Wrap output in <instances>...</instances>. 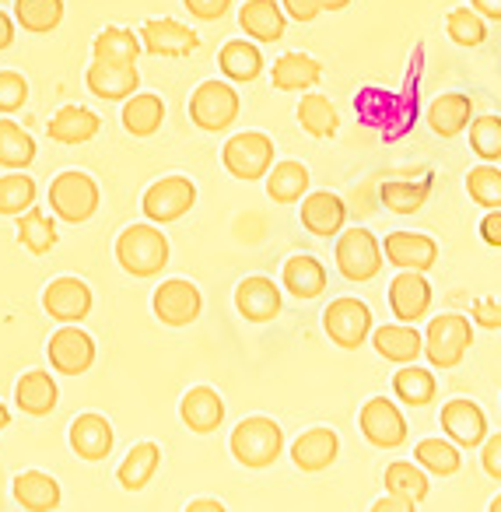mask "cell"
I'll list each match as a JSON object with an SVG mask.
<instances>
[{
    "label": "cell",
    "instance_id": "obj_32",
    "mask_svg": "<svg viewBox=\"0 0 501 512\" xmlns=\"http://www.w3.org/2000/svg\"><path fill=\"white\" fill-rule=\"evenodd\" d=\"M102 120L85 106H64L57 116L50 120V137L60 144H85L99 134Z\"/></svg>",
    "mask_w": 501,
    "mask_h": 512
},
{
    "label": "cell",
    "instance_id": "obj_35",
    "mask_svg": "<svg viewBox=\"0 0 501 512\" xmlns=\"http://www.w3.org/2000/svg\"><path fill=\"white\" fill-rule=\"evenodd\" d=\"M36 162V141L29 130H22L15 120H0V165L11 172H25Z\"/></svg>",
    "mask_w": 501,
    "mask_h": 512
},
{
    "label": "cell",
    "instance_id": "obj_57",
    "mask_svg": "<svg viewBox=\"0 0 501 512\" xmlns=\"http://www.w3.org/2000/svg\"><path fill=\"white\" fill-rule=\"evenodd\" d=\"M186 512H228L221 502H214V498H197V502L186 505Z\"/></svg>",
    "mask_w": 501,
    "mask_h": 512
},
{
    "label": "cell",
    "instance_id": "obj_43",
    "mask_svg": "<svg viewBox=\"0 0 501 512\" xmlns=\"http://www.w3.org/2000/svg\"><path fill=\"white\" fill-rule=\"evenodd\" d=\"M18 242L36 256L50 253V249L57 246V225H53L50 214L32 207V211H25L22 218H18Z\"/></svg>",
    "mask_w": 501,
    "mask_h": 512
},
{
    "label": "cell",
    "instance_id": "obj_6",
    "mask_svg": "<svg viewBox=\"0 0 501 512\" xmlns=\"http://www.w3.org/2000/svg\"><path fill=\"white\" fill-rule=\"evenodd\" d=\"M221 162L232 172L235 179H263L270 169H274V141L260 130H246V134H235L232 141L221 151Z\"/></svg>",
    "mask_w": 501,
    "mask_h": 512
},
{
    "label": "cell",
    "instance_id": "obj_37",
    "mask_svg": "<svg viewBox=\"0 0 501 512\" xmlns=\"http://www.w3.org/2000/svg\"><path fill=\"white\" fill-rule=\"evenodd\" d=\"M165 120V102L158 95H130L127 106H123V127L134 137H151Z\"/></svg>",
    "mask_w": 501,
    "mask_h": 512
},
{
    "label": "cell",
    "instance_id": "obj_41",
    "mask_svg": "<svg viewBox=\"0 0 501 512\" xmlns=\"http://www.w3.org/2000/svg\"><path fill=\"white\" fill-rule=\"evenodd\" d=\"M435 390H438L435 376H431L428 369H421V365H403V369L393 376V393L410 407L431 404V400H435Z\"/></svg>",
    "mask_w": 501,
    "mask_h": 512
},
{
    "label": "cell",
    "instance_id": "obj_44",
    "mask_svg": "<svg viewBox=\"0 0 501 512\" xmlns=\"http://www.w3.org/2000/svg\"><path fill=\"white\" fill-rule=\"evenodd\" d=\"M298 123H302L305 130H309L312 137H333L337 134V109H333V102L326 99V95H305L302 102H298Z\"/></svg>",
    "mask_w": 501,
    "mask_h": 512
},
{
    "label": "cell",
    "instance_id": "obj_50",
    "mask_svg": "<svg viewBox=\"0 0 501 512\" xmlns=\"http://www.w3.org/2000/svg\"><path fill=\"white\" fill-rule=\"evenodd\" d=\"M186 11L200 22H218L228 8H232V0H183Z\"/></svg>",
    "mask_w": 501,
    "mask_h": 512
},
{
    "label": "cell",
    "instance_id": "obj_3",
    "mask_svg": "<svg viewBox=\"0 0 501 512\" xmlns=\"http://www.w3.org/2000/svg\"><path fill=\"white\" fill-rule=\"evenodd\" d=\"M473 344V327L466 316L442 313L424 330V355L435 369H456Z\"/></svg>",
    "mask_w": 501,
    "mask_h": 512
},
{
    "label": "cell",
    "instance_id": "obj_19",
    "mask_svg": "<svg viewBox=\"0 0 501 512\" xmlns=\"http://www.w3.org/2000/svg\"><path fill=\"white\" fill-rule=\"evenodd\" d=\"M372 344L386 362L396 365H414L424 355V337L410 323H386V327L372 330Z\"/></svg>",
    "mask_w": 501,
    "mask_h": 512
},
{
    "label": "cell",
    "instance_id": "obj_49",
    "mask_svg": "<svg viewBox=\"0 0 501 512\" xmlns=\"http://www.w3.org/2000/svg\"><path fill=\"white\" fill-rule=\"evenodd\" d=\"M29 99V81L18 71H0V113H18Z\"/></svg>",
    "mask_w": 501,
    "mask_h": 512
},
{
    "label": "cell",
    "instance_id": "obj_53",
    "mask_svg": "<svg viewBox=\"0 0 501 512\" xmlns=\"http://www.w3.org/2000/svg\"><path fill=\"white\" fill-rule=\"evenodd\" d=\"M480 239H484L487 246L501 249V211H487L484 218H480Z\"/></svg>",
    "mask_w": 501,
    "mask_h": 512
},
{
    "label": "cell",
    "instance_id": "obj_25",
    "mask_svg": "<svg viewBox=\"0 0 501 512\" xmlns=\"http://www.w3.org/2000/svg\"><path fill=\"white\" fill-rule=\"evenodd\" d=\"M239 25L253 43H277L288 29L284 8L274 0H246L239 11Z\"/></svg>",
    "mask_w": 501,
    "mask_h": 512
},
{
    "label": "cell",
    "instance_id": "obj_22",
    "mask_svg": "<svg viewBox=\"0 0 501 512\" xmlns=\"http://www.w3.org/2000/svg\"><path fill=\"white\" fill-rule=\"evenodd\" d=\"M344 221H347V207L337 193L316 190L302 200V225L309 228L312 235H319V239L337 235L340 228H344Z\"/></svg>",
    "mask_w": 501,
    "mask_h": 512
},
{
    "label": "cell",
    "instance_id": "obj_33",
    "mask_svg": "<svg viewBox=\"0 0 501 512\" xmlns=\"http://www.w3.org/2000/svg\"><path fill=\"white\" fill-rule=\"evenodd\" d=\"M144 53V43L130 29H106L95 36L92 57L102 64H120V67H137V57Z\"/></svg>",
    "mask_w": 501,
    "mask_h": 512
},
{
    "label": "cell",
    "instance_id": "obj_47",
    "mask_svg": "<svg viewBox=\"0 0 501 512\" xmlns=\"http://www.w3.org/2000/svg\"><path fill=\"white\" fill-rule=\"evenodd\" d=\"M36 204V183H32L25 172H8L0 179V214H18L32 211Z\"/></svg>",
    "mask_w": 501,
    "mask_h": 512
},
{
    "label": "cell",
    "instance_id": "obj_31",
    "mask_svg": "<svg viewBox=\"0 0 501 512\" xmlns=\"http://www.w3.org/2000/svg\"><path fill=\"white\" fill-rule=\"evenodd\" d=\"M158 467H162V449H158V442H137L127 453V460L120 463L116 477H120V484L127 491H141V488H148V481L158 474Z\"/></svg>",
    "mask_w": 501,
    "mask_h": 512
},
{
    "label": "cell",
    "instance_id": "obj_29",
    "mask_svg": "<svg viewBox=\"0 0 501 512\" xmlns=\"http://www.w3.org/2000/svg\"><path fill=\"white\" fill-rule=\"evenodd\" d=\"M218 67H221V74H225L228 81L249 85V81L260 78V71H263V53L256 50V43H249V39H232V43L221 46Z\"/></svg>",
    "mask_w": 501,
    "mask_h": 512
},
{
    "label": "cell",
    "instance_id": "obj_38",
    "mask_svg": "<svg viewBox=\"0 0 501 512\" xmlns=\"http://www.w3.org/2000/svg\"><path fill=\"white\" fill-rule=\"evenodd\" d=\"M15 22L25 32L46 36L64 22V0H15Z\"/></svg>",
    "mask_w": 501,
    "mask_h": 512
},
{
    "label": "cell",
    "instance_id": "obj_16",
    "mask_svg": "<svg viewBox=\"0 0 501 512\" xmlns=\"http://www.w3.org/2000/svg\"><path fill=\"white\" fill-rule=\"evenodd\" d=\"M389 309L400 323L414 327L417 320H424L431 309V285L424 274L417 271H400L389 285Z\"/></svg>",
    "mask_w": 501,
    "mask_h": 512
},
{
    "label": "cell",
    "instance_id": "obj_52",
    "mask_svg": "<svg viewBox=\"0 0 501 512\" xmlns=\"http://www.w3.org/2000/svg\"><path fill=\"white\" fill-rule=\"evenodd\" d=\"M281 4L295 22H316L323 15V0H281Z\"/></svg>",
    "mask_w": 501,
    "mask_h": 512
},
{
    "label": "cell",
    "instance_id": "obj_55",
    "mask_svg": "<svg viewBox=\"0 0 501 512\" xmlns=\"http://www.w3.org/2000/svg\"><path fill=\"white\" fill-rule=\"evenodd\" d=\"M470 8L477 11L484 22H501V0H470Z\"/></svg>",
    "mask_w": 501,
    "mask_h": 512
},
{
    "label": "cell",
    "instance_id": "obj_36",
    "mask_svg": "<svg viewBox=\"0 0 501 512\" xmlns=\"http://www.w3.org/2000/svg\"><path fill=\"white\" fill-rule=\"evenodd\" d=\"M309 190V169L302 162H277L267 172V197L277 204H295Z\"/></svg>",
    "mask_w": 501,
    "mask_h": 512
},
{
    "label": "cell",
    "instance_id": "obj_54",
    "mask_svg": "<svg viewBox=\"0 0 501 512\" xmlns=\"http://www.w3.org/2000/svg\"><path fill=\"white\" fill-rule=\"evenodd\" d=\"M417 502H410V498H400V495H386L379 498V502L372 505V512H414Z\"/></svg>",
    "mask_w": 501,
    "mask_h": 512
},
{
    "label": "cell",
    "instance_id": "obj_26",
    "mask_svg": "<svg viewBox=\"0 0 501 512\" xmlns=\"http://www.w3.org/2000/svg\"><path fill=\"white\" fill-rule=\"evenodd\" d=\"M473 123V102L470 95H459V92H445L431 102L428 109V127L435 130L438 137H456L463 134L466 127Z\"/></svg>",
    "mask_w": 501,
    "mask_h": 512
},
{
    "label": "cell",
    "instance_id": "obj_5",
    "mask_svg": "<svg viewBox=\"0 0 501 512\" xmlns=\"http://www.w3.org/2000/svg\"><path fill=\"white\" fill-rule=\"evenodd\" d=\"M239 92L228 81H204L190 99V120L207 134H221L239 116Z\"/></svg>",
    "mask_w": 501,
    "mask_h": 512
},
{
    "label": "cell",
    "instance_id": "obj_1",
    "mask_svg": "<svg viewBox=\"0 0 501 512\" xmlns=\"http://www.w3.org/2000/svg\"><path fill=\"white\" fill-rule=\"evenodd\" d=\"M116 260L134 278H155L169 264V239L155 225H130L116 239Z\"/></svg>",
    "mask_w": 501,
    "mask_h": 512
},
{
    "label": "cell",
    "instance_id": "obj_30",
    "mask_svg": "<svg viewBox=\"0 0 501 512\" xmlns=\"http://www.w3.org/2000/svg\"><path fill=\"white\" fill-rule=\"evenodd\" d=\"M319 78H323V67H319V60L305 57V53H284L274 64V74H270L277 92H305Z\"/></svg>",
    "mask_w": 501,
    "mask_h": 512
},
{
    "label": "cell",
    "instance_id": "obj_10",
    "mask_svg": "<svg viewBox=\"0 0 501 512\" xmlns=\"http://www.w3.org/2000/svg\"><path fill=\"white\" fill-rule=\"evenodd\" d=\"M361 435L379 449H396L407 442V421H403L400 407L389 397H372L358 414Z\"/></svg>",
    "mask_w": 501,
    "mask_h": 512
},
{
    "label": "cell",
    "instance_id": "obj_14",
    "mask_svg": "<svg viewBox=\"0 0 501 512\" xmlns=\"http://www.w3.org/2000/svg\"><path fill=\"white\" fill-rule=\"evenodd\" d=\"M382 256H386L389 264L400 267V271H431L438 264V246L431 235H421V232H393L386 235L382 242Z\"/></svg>",
    "mask_w": 501,
    "mask_h": 512
},
{
    "label": "cell",
    "instance_id": "obj_58",
    "mask_svg": "<svg viewBox=\"0 0 501 512\" xmlns=\"http://www.w3.org/2000/svg\"><path fill=\"white\" fill-rule=\"evenodd\" d=\"M351 0H323V11H344Z\"/></svg>",
    "mask_w": 501,
    "mask_h": 512
},
{
    "label": "cell",
    "instance_id": "obj_13",
    "mask_svg": "<svg viewBox=\"0 0 501 512\" xmlns=\"http://www.w3.org/2000/svg\"><path fill=\"white\" fill-rule=\"evenodd\" d=\"M43 309L64 327H74L92 313V288L81 278H57L43 292Z\"/></svg>",
    "mask_w": 501,
    "mask_h": 512
},
{
    "label": "cell",
    "instance_id": "obj_11",
    "mask_svg": "<svg viewBox=\"0 0 501 512\" xmlns=\"http://www.w3.org/2000/svg\"><path fill=\"white\" fill-rule=\"evenodd\" d=\"M151 309H155V316L165 327H190L200 316V309H204V299H200L197 285H190V281H183V278H172L158 285L155 299H151Z\"/></svg>",
    "mask_w": 501,
    "mask_h": 512
},
{
    "label": "cell",
    "instance_id": "obj_45",
    "mask_svg": "<svg viewBox=\"0 0 501 512\" xmlns=\"http://www.w3.org/2000/svg\"><path fill=\"white\" fill-rule=\"evenodd\" d=\"M466 193L473 204L487 207V211H501V169L498 165H477L466 176Z\"/></svg>",
    "mask_w": 501,
    "mask_h": 512
},
{
    "label": "cell",
    "instance_id": "obj_27",
    "mask_svg": "<svg viewBox=\"0 0 501 512\" xmlns=\"http://www.w3.org/2000/svg\"><path fill=\"white\" fill-rule=\"evenodd\" d=\"M57 397H60L57 379H53L50 372H43V369L25 372V376L18 379V386H15L18 407H22L25 414H32V418H46V414L57 407Z\"/></svg>",
    "mask_w": 501,
    "mask_h": 512
},
{
    "label": "cell",
    "instance_id": "obj_23",
    "mask_svg": "<svg viewBox=\"0 0 501 512\" xmlns=\"http://www.w3.org/2000/svg\"><path fill=\"white\" fill-rule=\"evenodd\" d=\"M179 418H183V425L190 428V432L207 435L225 421V400H221L218 390H211V386H193L183 397V404H179Z\"/></svg>",
    "mask_w": 501,
    "mask_h": 512
},
{
    "label": "cell",
    "instance_id": "obj_21",
    "mask_svg": "<svg viewBox=\"0 0 501 512\" xmlns=\"http://www.w3.org/2000/svg\"><path fill=\"white\" fill-rule=\"evenodd\" d=\"M116 432L102 414H81L71 421V449L81 460H106L113 453Z\"/></svg>",
    "mask_w": 501,
    "mask_h": 512
},
{
    "label": "cell",
    "instance_id": "obj_12",
    "mask_svg": "<svg viewBox=\"0 0 501 512\" xmlns=\"http://www.w3.org/2000/svg\"><path fill=\"white\" fill-rule=\"evenodd\" d=\"M46 355H50V365L60 376H81L95 365V341L78 327H60L50 337Z\"/></svg>",
    "mask_w": 501,
    "mask_h": 512
},
{
    "label": "cell",
    "instance_id": "obj_40",
    "mask_svg": "<svg viewBox=\"0 0 501 512\" xmlns=\"http://www.w3.org/2000/svg\"><path fill=\"white\" fill-rule=\"evenodd\" d=\"M428 474H424L417 463L410 460H396L386 467V495H400L410 502H424L428 498Z\"/></svg>",
    "mask_w": 501,
    "mask_h": 512
},
{
    "label": "cell",
    "instance_id": "obj_8",
    "mask_svg": "<svg viewBox=\"0 0 501 512\" xmlns=\"http://www.w3.org/2000/svg\"><path fill=\"white\" fill-rule=\"evenodd\" d=\"M323 330L337 348L354 351L368 341V334H372V309L358 299H337L326 306Z\"/></svg>",
    "mask_w": 501,
    "mask_h": 512
},
{
    "label": "cell",
    "instance_id": "obj_2",
    "mask_svg": "<svg viewBox=\"0 0 501 512\" xmlns=\"http://www.w3.org/2000/svg\"><path fill=\"white\" fill-rule=\"evenodd\" d=\"M232 456L249 470H260V467H270V463L281 456L284 449V432L277 421L270 418H246L235 425L232 432Z\"/></svg>",
    "mask_w": 501,
    "mask_h": 512
},
{
    "label": "cell",
    "instance_id": "obj_46",
    "mask_svg": "<svg viewBox=\"0 0 501 512\" xmlns=\"http://www.w3.org/2000/svg\"><path fill=\"white\" fill-rule=\"evenodd\" d=\"M445 32H449V39L456 46L473 50V46H484L487 22L473 8H456V11H449V18H445Z\"/></svg>",
    "mask_w": 501,
    "mask_h": 512
},
{
    "label": "cell",
    "instance_id": "obj_48",
    "mask_svg": "<svg viewBox=\"0 0 501 512\" xmlns=\"http://www.w3.org/2000/svg\"><path fill=\"white\" fill-rule=\"evenodd\" d=\"M470 148L480 162H501V116L487 113L470 123Z\"/></svg>",
    "mask_w": 501,
    "mask_h": 512
},
{
    "label": "cell",
    "instance_id": "obj_56",
    "mask_svg": "<svg viewBox=\"0 0 501 512\" xmlns=\"http://www.w3.org/2000/svg\"><path fill=\"white\" fill-rule=\"evenodd\" d=\"M11 43H15V22L0 11V50H8Z\"/></svg>",
    "mask_w": 501,
    "mask_h": 512
},
{
    "label": "cell",
    "instance_id": "obj_18",
    "mask_svg": "<svg viewBox=\"0 0 501 512\" xmlns=\"http://www.w3.org/2000/svg\"><path fill=\"white\" fill-rule=\"evenodd\" d=\"M235 309L246 316L249 323H267L281 313V288L270 278H246L235 288Z\"/></svg>",
    "mask_w": 501,
    "mask_h": 512
},
{
    "label": "cell",
    "instance_id": "obj_20",
    "mask_svg": "<svg viewBox=\"0 0 501 512\" xmlns=\"http://www.w3.org/2000/svg\"><path fill=\"white\" fill-rule=\"evenodd\" d=\"M92 95L106 102H127L130 95H137V85H141V74L137 67H120V64H102V60H92L85 74Z\"/></svg>",
    "mask_w": 501,
    "mask_h": 512
},
{
    "label": "cell",
    "instance_id": "obj_34",
    "mask_svg": "<svg viewBox=\"0 0 501 512\" xmlns=\"http://www.w3.org/2000/svg\"><path fill=\"white\" fill-rule=\"evenodd\" d=\"M284 278V288H288L295 299H316L319 292L326 288V271L319 264L316 256H291L288 264L281 271Z\"/></svg>",
    "mask_w": 501,
    "mask_h": 512
},
{
    "label": "cell",
    "instance_id": "obj_9",
    "mask_svg": "<svg viewBox=\"0 0 501 512\" xmlns=\"http://www.w3.org/2000/svg\"><path fill=\"white\" fill-rule=\"evenodd\" d=\"M197 204V186L186 176H165L155 186H148L144 193V214H148L151 225H169L179 221L190 207Z\"/></svg>",
    "mask_w": 501,
    "mask_h": 512
},
{
    "label": "cell",
    "instance_id": "obj_28",
    "mask_svg": "<svg viewBox=\"0 0 501 512\" xmlns=\"http://www.w3.org/2000/svg\"><path fill=\"white\" fill-rule=\"evenodd\" d=\"M15 498L29 512H53L60 505V484L43 470H25L15 477Z\"/></svg>",
    "mask_w": 501,
    "mask_h": 512
},
{
    "label": "cell",
    "instance_id": "obj_4",
    "mask_svg": "<svg viewBox=\"0 0 501 512\" xmlns=\"http://www.w3.org/2000/svg\"><path fill=\"white\" fill-rule=\"evenodd\" d=\"M50 207L57 218L81 225L99 211V183L88 172H60L50 183Z\"/></svg>",
    "mask_w": 501,
    "mask_h": 512
},
{
    "label": "cell",
    "instance_id": "obj_24",
    "mask_svg": "<svg viewBox=\"0 0 501 512\" xmlns=\"http://www.w3.org/2000/svg\"><path fill=\"white\" fill-rule=\"evenodd\" d=\"M337 449H340V439L333 428H309V432H302V439L291 446V460H295V467L305 470V474H319V470H326L337 460Z\"/></svg>",
    "mask_w": 501,
    "mask_h": 512
},
{
    "label": "cell",
    "instance_id": "obj_39",
    "mask_svg": "<svg viewBox=\"0 0 501 512\" xmlns=\"http://www.w3.org/2000/svg\"><path fill=\"white\" fill-rule=\"evenodd\" d=\"M414 463L421 470H431L438 477H452L459 467H463V456H459V446L449 439H424L414 446Z\"/></svg>",
    "mask_w": 501,
    "mask_h": 512
},
{
    "label": "cell",
    "instance_id": "obj_15",
    "mask_svg": "<svg viewBox=\"0 0 501 512\" xmlns=\"http://www.w3.org/2000/svg\"><path fill=\"white\" fill-rule=\"evenodd\" d=\"M442 432L449 435V442L463 449H477L487 442V418L480 411V404L466 397H456L442 407Z\"/></svg>",
    "mask_w": 501,
    "mask_h": 512
},
{
    "label": "cell",
    "instance_id": "obj_51",
    "mask_svg": "<svg viewBox=\"0 0 501 512\" xmlns=\"http://www.w3.org/2000/svg\"><path fill=\"white\" fill-rule=\"evenodd\" d=\"M480 463H484L487 477H494V481H501V432H494L491 439L480 446Z\"/></svg>",
    "mask_w": 501,
    "mask_h": 512
},
{
    "label": "cell",
    "instance_id": "obj_42",
    "mask_svg": "<svg viewBox=\"0 0 501 512\" xmlns=\"http://www.w3.org/2000/svg\"><path fill=\"white\" fill-rule=\"evenodd\" d=\"M428 193H431V179H417V183H410V179H393V183H382L379 197H382V204H386L389 211L414 214V211H421V207H424Z\"/></svg>",
    "mask_w": 501,
    "mask_h": 512
},
{
    "label": "cell",
    "instance_id": "obj_17",
    "mask_svg": "<svg viewBox=\"0 0 501 512\" xmlns=\"http://www.w3.org/2000/svg\"><path fill=\"white\" fill-rule=\"evenodd\" d=\"M141 43H144V53H155V57H190L200 46V36L183 22L155 18V22H144Z\"/></svg>",
    "mask_w": 501,
    "mask_h": 512
},
{
    "label": "cell",
    "instance_id": "obj_59",
    "mask_svg": "<svg viewBox=\"0 0 501 512\" xmlns=\"http://www.w3.org/2000/svg\"><path fill=\"white\" fill-rule=\"evenodd\" d=\"M8 421H11V414H8V407L0 404V432H4V428H8Z\"/></svg>",
    "mask_w": 501,
    "mask_h": 512
},
{
    "label": "cell",
    "instance_id": "obj_60",
    "mask_svg": "<svg viewBox=\"0 0 501 512\" xmlns=\"http://www.w3.org/2000/svg\"><path fill=\"white\" fill-rule=\"evenodd\" d=\"M487 512H501V491L491 498V505H487Z\"/></svg>",
    "mask_w": 501,
    "mask_h": 512
},
{
    "label": "cell",
    "instance_id": "obj_7",
    "mask_svg": "<svg viewBox=\"0 0 501 512\" xmlns=\"http://www.w3.org/2000/svg\"><path fill=\"white\" fill-rule=\"evenodd\" d=\"M382 242L368 228H347L337 239V267L347 281H372L382 271Z\"/></svg>",
    "mask_w": 501,
    "mask_h": 512
}]
</instances>
